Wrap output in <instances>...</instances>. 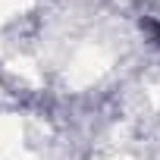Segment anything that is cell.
Returning a JSON list of instances; mask_svg holds the SVG:
<instances>
[{
    "label": "cell",
    "instance_id": "cell-1",
    "mask_svg": "<svg viewBox=\"0 0 160 160\" xmlns=\"http://www.w3.org/2000/svg\"><path fill=\"white\" fill-rule=\"evenodd\" d=\"M144 25H148V28H151V32H154V38H157V41H160V22H144Z\"/></svg>",
    "mask_w": 160,
    "mask_h": 160
}]
</instances>
